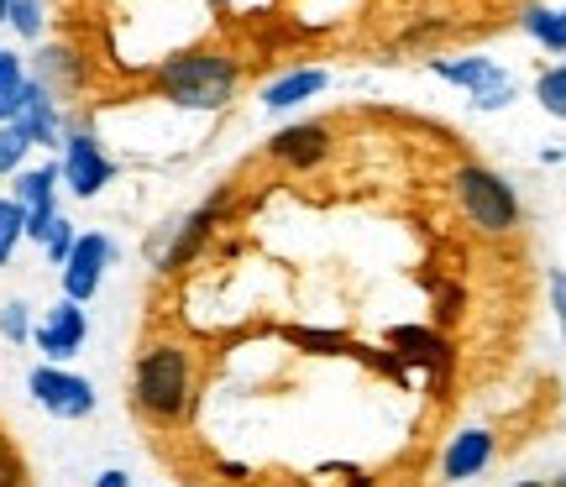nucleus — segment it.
Segmentation results:
<instances>
[{"instance_id":"obj_1","label":"nucleus","mask_w":566,"mask_h":487,"mask_svg":"<svg viewBox=\"0 0 566 487\" xmlns=\"http://www.w3.org/2000/svg\"><path fill=\"white\" fill-rule=\"evenodd\" d=\"M153 89L158 100L179 105V110H200V116H216L237 100L242 89V63L221 53V47H189V53H174L153 68Z\"/></svg>"},{"instance_id":"obj_2","label":"nucleus","mask_w":566,"mask_h":487,"mask_svg":"<svg viewBox=\"0 0 566 487\" xmlns=\"http://www.w3.org/2000/svg\"><path fill=\"white\" fill-rule=\"evenodd\" d=\"M132 404L153 425H184L195 409V357L179 341H147L132 367Z\"/></svg>"},{"instance_id":"obj_3","label":"nucleus","mask_w":566,"mask_h":487,"mask_svg":"<svg viewBox=\"0 0 566 487\" xmlns=\"http://www.w3.org/2000/svg\"><path fill=\"white\" fill-rule=\"evenodd\" d=\"M451 194H457V210L467 215V225L478 236H509L520 231V194L504 173H493L483 162H462L451 173Z\"/></svg>"},{"instance_id":"obj_4","label":"nucleus","mask_w":566,"mask_h":487,"mask_svg":"<svg viewBox=\"0 0 566 487\" xmlns=\"http://www.w3.org/2000/svg\"><path fill=\"white\" fill-rule=\"evenodd\" d=\"M226 204H231V189L210 194L200 210H189V215H179V221L158 225V236H147V263L158 267V273H179V267H189L195 263V252L210 242V231L221 225Z\"/></svg>"},{"instance_id":"obj_5","label":"nucleus","mask_w":566,"mask_h":487,"mask_svg":"<svg viewBox=\"0 0 566 487\" xmlns=\"http://www.w3.org/2000/svg\"><path fill=\"white\" fill-rule=\"evenodd\" d=\"M59 179L74 200H95V194H105V183L116 179V162H111V152L101 147V137L90 126H69L63 131Z\"/></svg>"},{"instance_id":"obj_6","label":"nucleus","mask_w":566,"mask_h":487,"mask_svg":"<svg viewBox=\"0 0 566 487\" xmlns=\"http://www.w3.org/2000/svg\"><path fill=\"white\" fill-rule=\"evenodd\" d=\"M27 393H32V404L42 409V414H53V420H90L95 414V383L84 378V372H74V367H53L42 362L27 372Z\"/></svg>"},{"instance_id":"obj_7","label":"nucleus","mask_w":566,"mask_h":487,"mask_svg":"<svg viewBox=\"0 0 566 487\" xmlns=\"http://www.w3.org/2000/svg\"><path fill=\"white\" fill-rule=\"evenodd\" d=\"M116 263V242L105 236V231H80V242L69 252V263L59 267V288L63 299H74V305H90L105 284V267Z\"/></svg>"},{"instance_id":"obj_8","label":"nucleus","mask_w":566,"mask_h":487,"mask_svg":"<svg viewBox=\"0 0 566 487\" xmlns=\"http://www.w3.org/2000/svg\"><path fill=\"white\" fill-rule=\"evenodd\" d=\"M84 341H90V315H84V305H74V299H59V305L38 320V330H32V346L42 351V362H53V367L74 362L84 351Z\"/></svg>"},{"instance_id":"obj_9","label":"nucleus","mask_w":566,"mask_h":487,"mask_svg":"<svg viewBox=\"0 0 566 487\" xmlns=\"http://www.w3.org/2000/svg\"><path fill=\"white\" fill-rule=\"evenodd\" d=\"M11 126L27 137V147H63V131H69L59 95L38 80H27V95H21V110Z\"/></svg>"},{"instance_id":"obj_10","label":"nucleus","mask_w":566,"mask_h":487,"mask_svg":"<svg viewBox=\"0 0 566 487\" xmlns=\"http://www.w3.org/2000/svg\"><path fill=\"white\" fill-rule=\"evenodd\" d=\"M331 142H336V131L325 121H294L268 142V158L283 162V168H315L331 152Z\"/></svg>"},{"instance_id":"obj_11","label":"nucleus","mask_w":566,"mask_h":487,"mask_svg":"<svg viewBox=\"0 0 566 487\" xmlns=\"http://www.w3.org/2000/svg\"><path fill=\"white\" fill-rule=\"evenodd\" d=\"M493 451H499V441H493V430H483V425L451 435V446H446V456H441V477L446 483H472V477H483L488 462H493Z\"/></svg>"},{"instance_id":"obj_12","label":"nucleus","mask_w":566,"mask_h":487,"mask_svg":"<svg viewBox=\"0 0 566 487\" xmlns=\"http://www.w3.org/2000/svg\"><path fill=\"white\" fill-rule=\"evenodd\" d=\"M32 80L48 84L53 95H80L84 80H90V68H84L80 47H69V42H48V47H38V59H32Z\"/></svg>"},{"instance_id":"obj_13","label":"nucleus","mask_w":566,"mask_h":487,"mask_svg":"<svg viewBox=\"0 0 566 487\" xmlns=\"http://www.w3.org/2000/svg\"><path fill=\"white\" fill-rule=\"evenodd\" d=\"M430 74L446 84H457V89H467L472 100H483L488 89L509 84V74L493 59H430Z\"/></svg>"},{"instance_id":"obj_14","label":"nucleus","mask_w":566,"mask_h":487,"mask_svg":"<svg viewBox=\"0 0 566 487\" xmlns=\"http://www.w3.org/2000/svg\"><path fill=\"white\" fill-rule=\"evenodd\" d=\"M325 84H331V74H325V68H289V74H279V80L263 84V105H268V110H294V105L315 100Z\"/></svg>"},{"instance_id":"obj_15","label":"nucleus","mask_w":566,"mask_h":487,"mask_svg":"<svg viewBox=\"0 0 566 487\" xmlns=\"http://www.w3.org/2000/svg\"><path fill=\"white\" fill-rule=\"evenodd\" d=\"M59 162H38V168H21L17 183H11V200L27 210V215H38V210H59Z\"/></svg>"},{"instance_id":"obj_16","label":"nucleus","mask_w":566,"mask_h":487,"mask_svg":"<svg viewBox=\"0 0 566 487\" xmlns=\"http://www.w3.org/2000/svg\"><path fill=\"white\" fill-rule=\"evenodd\" d=\"M27 80H32L27 59H21V53H6V47H0V126L17 121L21 95H27Z\"/></svg>"},{"instance_id":"obj_17","label":"nucleus","mask_w":566,"mask_h":487,"mask_svg":"<svg viewBox=\"0 0 566 487\" xmlns=\"http://www.w3.org/2000/svg\"><path fill=\"white\" fill-rule=\"evenodd\" d=\"M394 346H399L405 362H430V367L446 362V341L430 336V330H420V325H399V330H394Z\"/></svg>"},{"instance_id":"obj_18","label":"nucleus","mask_w":566,"mask_h":487,"mask_svg":"<svg viewBox=\"0 0 566 487\" xmlns=\"http://www.w3.org/2000/svg\"><path fill=\"white\" fill-rule=\"evenodd\" d=\"M525 32L546 53H566V11H551V6H530L525 11Z\"/></svg>"},{"instance_id":"obj_19","label":"nucleus","mask_w":566,"mask_h":487,"mask_svg":"<svg viewBox=\"0 0 566 487\" xmlns=\"http://www.w3.org/2000/svg\"><path fill=\"white\" fill-rule=\"evenodd\" d=\"M6 27L27 42H42V27H48V6L42 0H6Z\"/></svg>"},{"instance_id":"obj_20","label":"nucleus","mask_w":566,"mask_h":487,"mask_svg":"<svg viewBox=\"0 0 566 487\" xmlns=\"http://www.w3.org/2000/svg\"><path fill=\"white\" fill-rule=\"evenodd\" d=\"M21 242H27V210L11 194H0V267L17 257Z\"/></svg>"},{"instance_id":"obj_21","label":"nucleus","mask_w":566,"mask_h":487,"mask_svg":"<svg viewBox=\"0 0 566 487\" xmlns=\"http://www.w3.org/2000/svg\"><path fill=\"white\" fill-rule=\"evenodd\" d=\"M32 330H38V320H32V305H27V299H6V305H0V336L11 346H27Z\"/></svg>"},{"instance_id":"obj_22","label":"nucleus","mask_w":566,"mask_h":487,"mask_svg":"<svg viewBox=\"0 0 566 487\" xmlns=\"http://www.w3.org/2000/svg\"><path fill=\"white\" fill-rule=\"evenodd\" d=\"M535 100L546 105L556 121H566V63H556V68H546V74L535 80Z\"/></svg>"},{"instance_id":"obj_23","label":"nucleus","mask_w":566,"mask_h":487,"mask_svg":"<svg viewBox=\"0 0 566 487\" xmlns=\"http://www.w3.org/2000/svg\"><path fill=\"white\" fill-rule=\"evenodd\" d=\"M74 242H80V231H74V221H53V231H48V242H42V252H48V263L63 267L69 263V252H74Z\"/></svg>"},{"instance_id":"obj_24","label":"nucleus","mask_w":566,"mask_h":487,"mask_svg":"<svg viewBox=\"0 0 566 487\" xmlns=\"http://www.w3.org/2000/svg\"><path fill=\"white\" fill-rule=\"evenodd\" d=\"M27 152H32V147H27V137H21L17 126H0V179H6V173H21Z\"/></svg>"},{"instance_id":"obj_25","label":"nucleus","mask_w":566,"mask_h":487,"mask_svg":"<svg viewBox=\"0 0 566 487\" xmlns=\"http://www.w3.org/2000/svg\"><path fill=\"white\" fill-rule=\"evenodd\" d=\"M289 341L321 346V351H331V346H346V336H336V330H289Z\"/></svg>"},{"instance_id":"obj_26","label":"nucleus","mask_w":566,"mask_h":487,"mask_svg":"<svg viewBox=\"0 0 566 487\" xmlns=\"http://www.w3.org/2000/svg\"><path fill=\"white\" fill-rule=\"evenodd\" d=\"M0 487H21V462L6 441H0Z\"/></svg>"},{"instance_id":"obj_27","label":"nucleus","mask_w":566,"mask_h":487,"mask_svg":"<svg viewBox=\"0 0 566 487\" xmlns=\"http://www.w3.org/2000/svg\"><path fill=\"white\" fill-rule=\"evenodd\" d=\"M509 100H514V80H509V84H499V89H488L483 100H472V105H478V110H504Z\"/></svg>"},{"instance_id":"obj_28","label":"nucleus","mask_w":566,"mask_h":487,"mask_svg":"<svg viewBox=\"0 0 566 487\" xmlns=\"http://www.w3.org/2000/svg\"><path fill=\"white\" fill-rule=\"evenodd\" d=\"M551 305H556V320H562L566 336V273H551Z\"/></svg>"},{"instance_id":"obj_29","label":"nucleus","mask_w":566,"mask_h":487,"mask_svg":"<svg viewBox=\"0 0 566 487\" xmlns=\"http://www.w3.org/2000/svg\"><path fill=\"white\" fill-rule=\"evenodd\" d=\"M95 487H132V477H126L122 467H111V472H101V477H95Z\"/></svg>"},{"instance_id":"obj_30","label":"nucleus","mask_w":566,"mask_h":487,"mask_svg":"<svg viewBox=\"0 0 566 487\" xmlns=\"http://www.w3.org/2000/svg\"><path fill=\"white\" fill-rule=\"evenodd\" d=\"M551 487H566V472H562V477H556V483H551Z\"/></svg>"},{"instance_id":"obj_31","label":"nucleus","mask_w":566,"mask_h":487,"mask_svg":"<svg viewBox=\"0 0 566 487\" xmlns=\"http://www.w3.org/2000/svg\"><path fill=\"white\" fill-rule=\"evenodd\" d=\"M514 487H546V483H514Z\"/></svg>"},{"instance_id":"obj_32","label":"nucleus","mask_w":566,"mask_h":487,"mask_svg":"<svg viewBox=\"0 0 566 487\" xmlns=\"http://www.w3.org/2000/svg\"><path fill=\"white\" fill-rule=\"evenodd\" d=\"M0 21H6V0H0Z\"/></svg>"}]
</instances>
